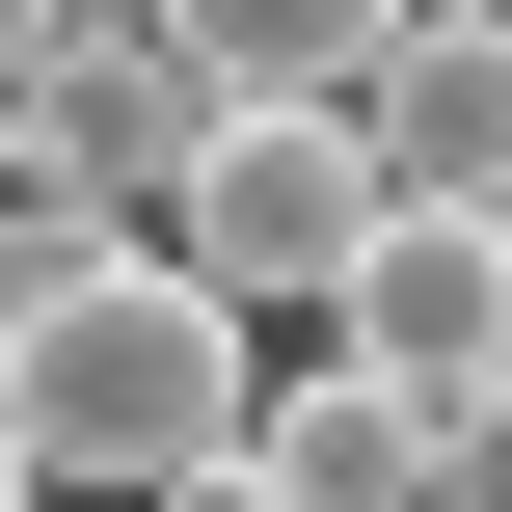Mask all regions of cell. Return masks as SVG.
<instances>
[{
	"label": "cell",
	"instance_id": "ba28073f",
	"mask_svg": "<svg viewBox=\"0 0 512 512\" xmlns=\"http://www.w3.org/2000/svg\"><path fill=\"white\" fill-rule=\"evenodd\" d=\"M432 512H512V378H459V405H432Z\"/></svg>",
	"mask_w": 512,
	"mask_h": 512
},
{
	"label": "cell",
	"instance_id": "5b68a950",
	"mask_svg": "<svg viewBox=\"0 0 512 512\" xmlns=\"http://www.w3.org/2000/svg\"><path fill=\"white\" fill-rule=\"evenodd\" d=\"M351 135H378V189L512 216V0H405V27H378V81H351Z\"/></svg>",
	"mask_w": 512,
	"mask_h": 512
},
{
	"label": "cell",
	"instance_id": "6da1fadb",
	"mask_svg": "<svg viewBox=\"0 0 512 512\" xmlns=\"http://www.w3.org/2000/svg\"><path fill=\"white\" fill-rule=\"evenodd\" d=\"M243 297H189L162 243H108V270H54L27 324H0V432H27V486L54 512H162L216 432H243Z\"/></svg>",
	"mask_w": 512,
	"mask_h": 512
},
{
	"label": "cell",
	"instance_id": "8992f818",
	"mask_svg": "<svg viewBox=\"0 0 512 512\" xmlns=\"http://www.w3.org/2000/svg\"><path fill=\"white\" fill-rule=\"evenodd\" d=\"M243 459H270V512H432V405L405 378H243Z\"/></svg>",
	"mask_w": 512,
	"mask_h": 512
},
{
	"label": "cell",
	"instance_id": "7c38bea8",
	"mask_svg": "<svg viewBox=\"0 0 512 512\" xmlns=\"http://www.w3.org/2000/svg\"><path fill=\"white\" fill-rule=\"evenodd\" d=\"M27 512H54V486H27Z\"/></svg>",
	"mask_w": 512,
	"mask_h": 512
},
{
	"label": "cell",
	"instance_id": "277c9868",
	"mask_svg": "<svg viewBox=\"0 0 512 512\" xmlns=\"http://www.w3.org/2000/svg\"><path fill=\"white\" fill-rule=\"evenodd\" d=\"M27 189H81V216H162L189 162H216V81L162 54V27H54V81H27V135H0Z\"/></svg>",
	"mask_w": 512,
	"mask_h": 512
},
{
	"label": "cell",
	"instance_id": "7a4b0ae2",
	"mask_svg": "<svg viewBox=\"0 0 512 512\" xmlns=\"http://www.w3.org/2000/svg\"><path fill=\"white\" fill-rule=\"evenodd\" d=\"M351 216H378V135H351V108H216V162L162 189V270L243 297V324H324Z\"/></svg>",
	"mask_w": 512,
	"mask_h": 512
},
{
	"label": "cell",
	"instance_id": "30bf717a",
	"mask_svg": "<svg viewBox=\"0 0 512 512\" xmlns=\"http://www.w3.org/2000/svg\"><path fill=\"white\" fill-rule=\"evenodd\" d=\"M162 512H270V459H243V432H216V459H189V486H162Z\"/></svg>",
	"mask_w": 512,
	"mask_h": 512
},
{
	"label": "cell",
	"instance_id": "8fae6325",
	"mask_svg": "<svg viewBox=\"0 0 512 512\" xmlns=\"http://www.w3.org/2000/svg\"><path fill=\"white\" fill-rule=\"evenodd\" d=\"M0 512H27V432H0Z\"/></svg>",
	"mask_w": 512,
	"mask_h": 512
},
{
	"label": "cell",
	"instance_id": "52a82bcc",
	"mask_svg": "<svg viewBox=\"0 0 512 512\" xmlns=\"http://www.w3.org/2000/svg\"><path fill=\"white\" fill-rule=\"evenodd\" d=\"M135 27H162V54L216 81V108H351L405 0H135Z\"/></svg>",
	"mask_w": 512,
	"mask_h": 512
},
{
	"label": "cell",
	"instance_id": "3957f363",
	"mask_svg": "<svg viewBox=\"0 0 512 512\" xmlns=\"http://www.w3.org/2000/svg\"><path fill=\"white\" fill-rule=\"evenodd\" d=\"M324 351H351V378H405V405L512 378V216H432V189H378V216H351V270H324Z\"/></svg>",
	"mask_w": 512,
	"mask_h": 512
},
{
	"label": "cell",
	"instance_id": "9c48e42d",
	"mask_svg": "<svg viewBox=\"0 0 512 512\" xmlns=\"http://www.w3.org/2000/svg\"><path fill=\"white\" fill-rule=\"evenodd\" d=\"M27 81H54V0H0V135H27Z\"/></svg>",
	"mask_w": 512,
	"mask_h": 512
}]
</instances>
